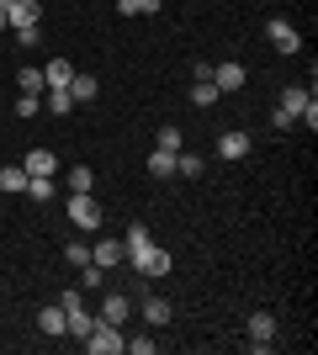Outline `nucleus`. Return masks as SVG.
Returning a JSON list of instances; mask_svg holds the SVG:
<instances>
[{"instance_id": "nucleus-1", "label": "nucleus", "mask_w": 318, "mask_h": 355, "mask_svg": "<svg viewBox=\"0 0 318 355\" xmlns=\"http://www.w3.org/2000/svg\"><path fill=\"white\" fill-rule=\"evenodd\" d=\"M80 345H85L91 355H122V345H127V340H122V324H106V318H96L91 334H85Z\"/></svg>"}, {"instance_id": "nucleus-2", "label": "nucleus", "mask_w": 318, "mask_h": 355, "mask_svg": "<svg viewBox=\"0 0 318 355\" xmlns=\"http://www.w3.org/2000/svg\"><path fill=\"white\" fill-rule=\"evenodd\" d=\"M265 37H271L276 53H297V48H303V32L292 27L287 16H271V21H265Z\"/></svg>"}, {"instance_id": "nucleus-3", "label": "nucleus", "mask_w": 318, "mask_h": 355, "mask_svg": "<svg viewBox=\"0 0 318 355\" xmlns=\"http://www.w3.org/2000/svg\"><path fill=\"white\" fill-rule=\"evenodd\" d=\"M69 223H75L80 234L101 223V207H96V196H91V191H69Z\"/></svg>"}, {"instance_id": "nucleus-4", "label": "nucleus", "mask_w": 318, "mask_h": 355, "mask_svg": "<svg viewBox=\"0 0 318 355\" xmlns=\"http://www.w3.org/2000/svg\"><path fill=\"white\" fill-rule=\"evenodd\" d=\"M249 350L255 355L276 350V318L271 313H249Z\"/></svg>"}, {"instance_id": "nucleus-5", "label": "nucleus", "mask_w": 318, "mask_h": 355, "mask_svg": "<svg viewBox=\"0 0 318 355\" xmlns=\"http://www.w3.org/2000/svg\"><path fill=\"white\" fill-rule=\"evenodd\" d=\"M127 260H133L143 276H170V266H175V260H170V250H159V244H149V250H138V254H127Z\"/></svg>"}, {"instance_id": "nucleus-6", "label": "nucleus", "mask_w": 318, "mask_h": 355, "mask_svg": "<svg viewBox=\"0 0 318 355\" xmlns=\"http://www.w3.org/2000/svg\"><path fill=\"white\" fill-rule=\"evenodd\" d=\"M244 80H249V74H244V64H239V59L212 64V85H218V90H244Z\"/></svg>"}, {"instance_id": "nucleus-7", "label": "nucleus", "mask_w": 318, "mask_h": 355, "mask_svg": "<svg viewBox=\"0 0 318 355\" xmlns=\"http://www.w3.org/2000/svg\"><path fill=\"white\" fill-rule=\"evenodd\" d=\"M249 133H244V128H228V133H218V154H223V159H244V154H249Z\"/></svg>"}, {"instance_id": "nucleus-8", "label": "nucleus", "mask_w": 318, "mask_h": 355, "mask_svg": "<svg viewBox=\"0 0 318 355\" xmlns=\"http://www.w3.org/2000/svg\"><path fill=\"white\" fill-rule=\"evenodd\" d=\"M6 21H11V32L16 27H37V21H43V6H37V0H11Z\"/></svg>"}, {"instance_id": "nucleus-9", "label": "nucleus", "mask_w": 318, "mask_h": 355, "mask_svg": "<svg viewBox=\"0 0 318 355\" xmlns=\"http://www.w3.org/2000/svg\"><path fill=\"white\" fill-rule=\"evenodd\" d=\"M308 106H313V90H303V85H287V90H281V106H276V112H287V117L297 122V117L308 112Z\"/></svg>"}, {"instance_id": "nucleus-10", "label": "nucleus", "mask_w": 318, "mask_h": 355, "mask_svg": "<svg viewBox=\"0 0 318 355\" xmlns=\"http://www.w3.org/2000/svg\"><path fill=\"white\" fill-rule=\"evenodd\" d=\"M21 170H27V175H53L59 159H53V148H32L27 159H21Z\"/></svg>"}, {"instance_id": "nucleus-11", "label": "nucleus", "mask_w": 318, "mask_h": 355, "mask_svg": "<svg viewBox=\"0 0 318 355\" xmlns=\"http://www.w3.org/2000/svg\"><path fill=\"white\" fill-rule=\"evenodd\" d=\"M69 80H75V64H69V59H53V64L43 69V85H48V90H64Z\"/></svg>"}, {"instance_id": "nucleus-12", "label": "nucleus", "mask_w": 318, "mask_h": 355, "mask_svg": "<svg viewBox=\"0 0 318 355\" xmlns=\"http://www.w3.org/2000/svg\"><path fill=\"white\" fill-rule=\"evenodd\" d=\"M91 260H96V266H101V270H112V266H117V260H127V254H122V244H117V239H101V244H96V250H91Z\"/></svg>"}, {"instance_id": "nucleus-13", "label": "nucleus", "mask_w": 318, "mask_h": 355, "mask_svg": "<svg viewBox=\"0 0 318 355\" xmlns=\"http://www.w3.org/2000/svg\"><path fill=\"white\" fill-rule=\"evenodd\" d=\"M37 329H43V334H53V340H59L64 329H69V318H64V308H59V302H53V308H43V313H37Z\"/></svg>"}, {"instance_id": "nucleus-14", "label": "nucleus", "mask_w": 318, "mask_h": 355, "mask_svg": "<svg viewBox=\"0 0 318 355\" xmlns=\"http://www.w3.org/2000/svg\"><path fill=\"white\" fill-rule=\"evenodd\" d=\"M64 90H69V96H75V106H80V101H96V90H101V85H96V74H80V69H75V80H69Z\"/></svg>"}, {"instance_id": "nucleus-15", "label": "nucleus", "mask_w": 318, "mask_h": 355, "mask_svg": "<svg viewBox=\"0 0 318 355\" xmlns=\"http://www.w3.org/2000/svg\"><path fill=\"white\" fill-rule=\"evenodd\" d=\"M127 313H133V297H106V302H101L106 324H127Z\"/></svg>"}, {"instance_id": "nucleus-16", "label": "nucleus", "mask_w": 318, "mask_h": 355, "mask_svg": "<svg viewBox=\"0 0 318 355\" xmlns=\"http://www.w3.org/2000/svg\"><path fill=\"white\" fill-rule=\"evenodd\" d=\"M143 318H149V324H154V329H165V324H170V318H175V308H170L165 297H149V302H143Z\"/></svg>"}, {"instance_id": "nucleus-17", "label": "nucleus", "mask_w": 318, "mask_h": 355, "mask_svg": "<svg viewBox=\"0 0 318 355\" xmlns=\"http://www.w3.org/2000/svg\"><path fill=\"white\" fill-rule=\"evenodd\" d=\"M27 180H32V175L21 170V164H6V170H0V191L16 196V191H27Z\"/></svg>"}, {"instance_id": "nucleus-18", "label": "nucleus", "mask_w": 318, "mask_h": 355, "mask_svg": "<svg viewBox=\"0 0 318 355\" xmlns=\"http://www.w3.org/2000/svg\"><path fill=\"white\" fill-rule=\"evenodd\" d=\"M16 90H21V96H43V69H16Z\"/></svg>"}, {"instance_id": "nucleus-19", "label": "nucleus", "mask_w": 318, "mask_h": 355, "mask_svg": "<svg viewBox=\"0 0 318 355\" xmlns=\"http://www.w3.org/2000/svg\"><path fill=\"white\" fill-rule=\"evenodd\" d=\"M149 175H159V180L175 175V154H170V148H154L149 154Z\"/></svg>"}, {"instance_id": "nucleus-20", "label": "nucleus", "mask_w": 318, "mask_h": 355, "mask_svg": "<svg viewBox=\"0 0 318 355\" xmlns=\"http://www.w3.org/2000/svg\"><path fill=\"white\" fill-rule=\"evenodd\" d=\"M154 239H149V228H143V223H133V228H127V239H122V254H138V250H149Z\"/></svg>"}, {"instance_id": "nucleus-21", "label": "nucleus", "mask_w": 318, "mask_h": 355, "mask_svg": "<svg viewBox=\"0 0 318 355\" xmlns=\"http://www.w3.org/2000/svg\"><path fill=\"white\" fill-rule=\"evenodd\" d=\"M64 318H69V329H64V334H75V340H85V334H91V324H96V318H91L85 308H69Z\"/></svg>"}, {"instance_id": "nucleus-22", "label": "nucleus", "mask_w": 318, "mask_h": 355, "mask_svg": "<svg viewBox=\"0 0 318 355\" xmlns=\"http://www.w3.org/2000/svg\"><path fill=\"white\" fill-rule=\"evenodd\" d=\"M175 175H186V180H197V175H207V164H202L197 154H175Z\"/></svg>"}, {"instance_id": "nucleus-23", "label": "nucleus", "mask_w": 318, "mask_h": 355, "mask_svg": "<svg viewBox=\"0 0 318 355\" xmlns=\"http://www.w3.org/2000/svg\"><path fill=\"white\" fill-rule=\"evenodd\" d=\"M69 191H96V170L91 164H75V170H69Z\"/></svg>"}, {"instance_id": "nucleus-24", "label": "nucleus", "mask_w": 318, "mask_h": 355, "mask_svg": "<svg viewBox=\"0 0 318 355\" xmlns=\"http://www.w3.org/2000/svg\"><path fill=\"white\" fill-rule=\"evenodd\" d=\"M27 196H32V202H53V175H32L27 180Z\"/></svg>"}, {"instance_id": "nucleus-25", "label": "nucleus", "mask_w": 318, "mask_h": 355, "mask_svg": "<svg viewBox=\"0 0 318 355\" xmlns=\"http://www.w3.org/2000/svg\"><path fill=\"white\" fill-rule=\"evenodd\" d=\"M117 11L122 16H154V11H159V0H117Z\"/></svg>"}, {"instance_id": "nucleus-26", "label": "nucleus", "mask_w": 318, "mask_h": 355, "mask_svg": "<svg viewBox=\"0 0 318 355\" xmlns=\"http://www.w3.org/2000/svg\"><path fill=\"white\" fill-rule=\"evenodd\" d=\"M48 112H53V117L75 112V96H69V90H48Z\"/></svg>"}, {"instance_id": "nucleus-27", "label": "nucleus", "mask_w": 318, "mask_h": 355, "mask_svg": "<svg viewBox=\"0 0 318 355\" xmlns=\"http://www.w3.org/2000/svg\"><path fill=\"white\" fill-rule=\"evenodd\" d=\"M191 101H197V106H212V101H218V85H212V80H197V85H191Z\"/></svg>"}, {"instance_id": "nucleus-28", "label": "nucleus", "mask_w": 318, "mask_h": 355, "mask_svg": "<svg viewBox=\"0 0 318 355\" xmlns=\"http://www.w3.org/2000/svg\"><path fill=\"white\" fill-rule=\"evenodd\" d=\"M154 148H170V154H181V128H159V144Z\"/></svg>"}, {"instance_id": "nucleus-29", "label": "nucleus", "mask_w": 318, "mask_h": 355, "mask_svg": "<svg viewBox=\"0 0 318 355\" xmlns=\"http://www.w3.org/2000/svg\"><path fill=\"white\" fill-rule=\"evenodd\" d=\"M64 254H69V266H91V244H80V239H75Z\"/></svg>"}, {"instance_id": "nucleus-30", "label": "nucleus", "mask_w": 318, "mask_h": 355, "mask_svg": "<svg viewBox=\"0 0 318 355\" xmlns=\"http://www.w3.org/2000/svg\"><path fill=\"white\" fill-rule=\"evenodd\" d=\"M16 43H21V48L43 43V21H37V27H16Z\"/></svg>"}, {"instance_id": "nucleus-31", "label": "nucleus", "mask_w": 318, "mask_h": 355, "mask_svg": "<svg viewBox=\"0 0 318 355\" xmlns=\"http://www.w3.org/2000/svg\"><path fill=\"white\" fill-rule=\"evenodd\" d=\"M80 270H85V276H80V282H85V292H96V286H101V276H106L96 260H91V266H80Z\"/></svg>"}, {"instance_id": "nucleus-32", "label": "nucleus", "mask_w": 318, "mask_h": 355, "mask_svg": "<svg viewBox=\"0 0 318 355\" xmlns=\"http://www.w3.org/2000/svg\"><path fill=\"white\" fill-rule=\"evenodd\" d=\"M122 350H127V355H154V350H159V345H154V340H127V345H122Z\"/></svg>"}, {"instance_id": "nucleus-33", "label": "nucleus", "mask_w": 318, "mask_h": 355, "mask_svg": "<svg viewBox=\"0 0 318 355\" xmlns=\"http://www.w3.org/2000/svg\"><path fill=\"white\" fill-rule=\"evenodd\" d=\"M37 106H43V96H21V101H16V112H21V117H37Z\"/></svg>"}, {"instance_id": "nucleus-34", "label": "nucleus", "mask_w": 318, "mask_h": 355, "mask_svg": "<svg viewBox=\"0 0 318 355\" xmlns=\"http://www.w3.org/2000/svg\"><path fill=\"white\" fill-rule=\"evenodd\" d=\"M59 308H64V313H69V308H85V292H64V297H59Z\"/></svg>"}, {"instance_id": "nucleus-35", "label": "nucleus", "mask_w": 318, "mask_h": 355, "mask_svg": "<svg viewBox=\"0 0 318 355\" xmlns=\"http://www.w3.org/2000/svg\"><path fill=\"white\" fill-rule=\"evenodd\" d=\"M6 27H11V21H6V11H0V32H6Z\"/></svg>"}, {"instance_id": "nucleus-36", "label": "nucleus", "mask_w": 318, "mask_h": 355, "mask_svg": "<svg viewBox=\"0 0 318 355\" xmlns=\"http://www.w3.org/2000/svg\"><path fill=\"white\" fill-rule=\"evenodd\" d=\"M0 11H11V0H0Z\"/></svg>"}]
</instances>
